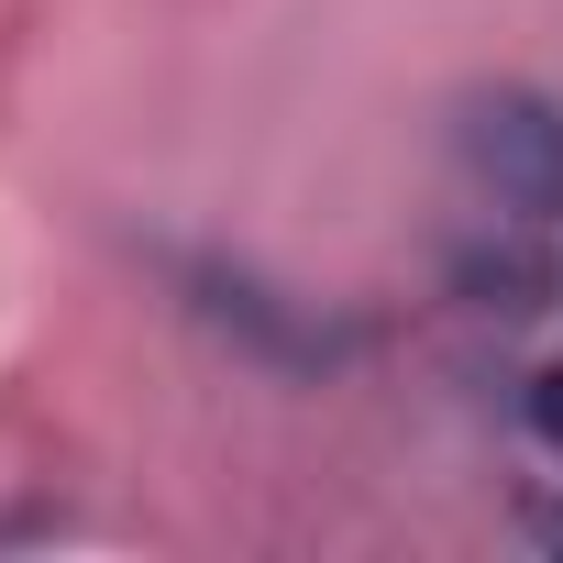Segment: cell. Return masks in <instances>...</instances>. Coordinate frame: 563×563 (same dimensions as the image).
<instances>
[{
	"label": "cell",
	"mask_w": 563,
	"mask_h": 563,
	"mask_svg": "<svg viewBox=\"0 0 563 563\" xmlns=\"http://www.w3.org/2000/svg\"><path fill=\"white\" fill-rule=\"evenodd\" d=\"M177 288H188V310H199L221 343H243V354L276 365V376H321V365H343V332H332V321L288 310L265 276H243V265H221V254H177Z\"/></svg>",
	"instance_id": "obj_2"
},
{
	"label": "cell",
	"mask_w": 563,
	"mask_h": 563,
	"mask_svg": "<svg viewBox=\"0 0 563 563\" xmlns=\"http://www.w3.org/2000/svg\"><path fill=\"white\" fill-rule=\"evenodd\" d=\"M530 431H541V442H563V365H541V376H530Z\"/></svg>",
	"instance_id": "obj_3"
},
{
	"label": "cell",
	"mask_w": 563,
	"mask_h": 563,
	"mask_svg": "<svg viewBox=\"0 0 563 563\" xmlns=\"http://www.w3.org/2000/svg\"><path fill=\"white\" fill-rule=\"evenodd\" d=\"M453 155L475 166V188L519 221H552L563 210V111L541 89H475L453 111Z\"/></svg>",
	"instance_id": "obj_1"
},
{
	"label": "cell",
	"mask_w": 563,
	"mask_h": 563,
	"mask_svg": "<svg viewBox=\"0 0 563 563\" xmlns=\"http://www.w3.org/2000/svg\"><path fill=\"white\" fill-rule=\"evenodd\" d=\"M519 530H530L541 552H563V508H552V497H530V508H519Z\"/></svg>",
	"instance_id": "obj_4"
}]
</instances>
